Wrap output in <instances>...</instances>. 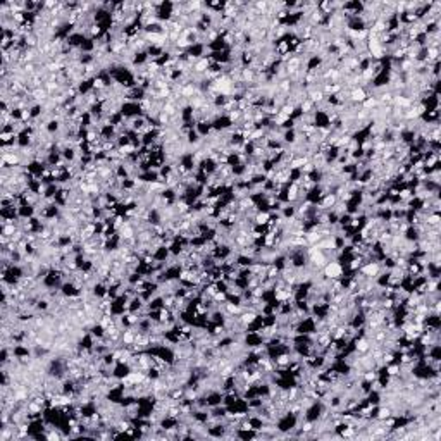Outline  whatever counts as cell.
<instances>
[{"label":"cell","instance_id":"1","mask_svg":"<svg viewBox=\"0 0 441 441\" xmlns=\"http://www.w3.org/2000/svg\"><path fill=\"white\" fill-rule=\"evenodd\" d=\"M126 119H133V117H138V116H145L143 111H141V106L140 102H130V100H124L121 106V111H119Z\"/></svg>","mask_w":441,"mask_h":441}]
</instances>
